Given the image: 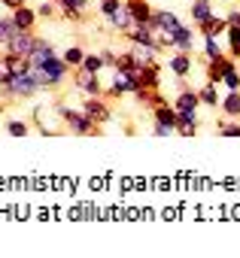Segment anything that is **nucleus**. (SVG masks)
Segmentation results:
<instances>
[{"label": "nucleus", "mask_w": 240, "mask_h": 258, "mask_svg": "<svg viewBox=\"0 0 240 258\" xmlns=\"http://www.w3.org/2000/svg\"><path fill=\"white\" fill-rule=\"evenodd\" d=\"M58 112H61V118H64V124L70 127L73 134H82V137H88V134H97L94 131V121L82 112V109H67V106H58Z\"/></svg>", "instance_id": "obj_1"}, {"label": "nucleus", "mask_w": 240, "mask_h": 258, "mask_svg": "<svg viewBox=\"0 0 240 258\" xmlns=\"http://www.w3.org/2000/svg\"><path fill=\"white\" fill-rule=\"evenodd\" d=\"M43 85L37 82V76L34 73H19V76H13L7 85H4V91L10 94V97H31V94H37Z\"/></svg>", "instance_id": "obj_2"}, {"label": "nucleus", "mask_w": 240, "mask_h": 258, "mask_svg": "<svg viewBox=\"0 0 240 258\" xmlns=\"http://www.w3.org/2000/svg\"><path fill=\"white\" fill-rule=\"evenodd\" d=\"M34 43H37V37H34L31 31H16V34L4 43V52H7V55H28V58H31Z\"/></svg>", "instance_id": "obj_3"}, {"label": "nucleus", "mask_w": 240, "mask_h": 258, "mask_svg": "<svg viewBox=\"0 0 240 258\" xmlns=\"http://www.w3.org/2000/svg\"><path fill=\"white\" fill-rule=\"evenodd\" d=\"M134 88H140L137 85V79L128 73V70H122V67H112V79H109V94H115V97H122V94H134Z\"/></svg>", "instance_id": "obj_4"}, {"label": "nucleus", "mask_w": 240, "mask_h": 258, "mask_svg": "<svg viewBox=\"0 0 240 258\" xmlns=\"http://www.w3.org/2000/svg\"><path fill=\"white\" fill-rule=\"evenodd\" d=\"M34 118H37V124H40V131L43 134H55L58 127H61V112H58V106H37L34 109Z\"/></svg>", "instance_id": "obj_5"}, {"label": "nucleus", "mask_w": 240, "mask_h": 258, "mask_svg": "<svg viewBox=\"0 0 240 258\" xmlns=\"http://www.w3.org/2000/svg\"><path fill=\"white\" fill-rule=\"evenodd\" d=\"M82 112L94 121V124H106L109 118H112V109L100 100V97H85V103H82Z\"/></svg>", "instance_id": "obj_6"}, {"label": "nucleus", "mask_w": 240, "mask_h": 258, "mask_svg": "<svg viewBox=\"0 0 240 258\" xmlns=\"http://www.w3.org/2000/svg\"><path fill=\"white\" fill-rule=\"evenodd\" d=\"M76 88H79L85 97H97V94H100L97 73H91V70H85V67H76Z\"/></svg>", "instance_id": "obj_7"}, {"label": "nucleus", "mask_w": 240, "mask_h": 258, "mask_svg": "<svg viewBox=\"0 0 240 258\" xmlns=\"http://www.w3.org/2000/svg\"><path fill=\"white\" fill-rule=\"evenodd\" d=\"M198 103H201V97H198V91H192V88H179V94H176V100H173V106H176L179 115H198Z\"/></svg>", "instance_id": "obj_8"}, {"label": "nucleus", "mask_w": 240, "mask_h": 258, "mask_svg": "<svg viewBox=\"0 0 240 258\" xmlns=\"http://www.w3.org/2000/svg\"><path fill=\"white\" fill-rule=\"evenodd\" d=\"M125 7H128V13H131L134 25H152L155 10L146 4V0H125Z\"/></svg>", "instance_id": "obj_9"}, {"label": "nucleus", "mask_w": 240, "mask_h": 258, "mask_svg": "<svg viewBox=\"0 0 240 258\" xmlns=\"http://www.w3.org/2000/svg\"><path fill=\"white\" fill-rule=\"evenodd\" d=\"M228 70H234V61H231V58H225V55L210 58V61H207V82H222V76H225Z\"/></svg>", "instance_id": "obj_10"}, {"label": "nucleus", "mask_w": 240, "mask_h": 258, "mask_svg": "<svg viewBox=\"0 0 240 258\" xmlns=\"http://www.w3.org/2000/svg\"><path fill=\"white\" fill-rule=\"evenodd\" d=\"M106 22H109V28H115L118 34H125V31H131V28H134V19H131V13H128V7H125V4H118V10L106 16Z\"/></svg>", "instance_id": "obj_11"}, {"label": "nucleus", "mask_w": 240, "mask_h": 258, "mask_svg": "<svg viewBox=\"0 0 240 258\" xmlns=\"http://www.w3.org/2000/svg\"><path fill=\"white\" fill-rule=\"evenodd\" d=\"M176 28H179V19H176V13H170V10H158V13L152 16V31L173 34Z\"/></svg>", "instance_id": "obj_12"}, {"label": "nucleus", "mask_w": 240, "mask_h": 258, "mask_svg": "<svg viewBox=\"0 0 240 258\" xmlns=\"http://www.w3.org/2000/svg\"><path fill=\"white\" fill-rule=\"evenodd\" d=\"M52 58H58L55 46H52L49 40L37 37V43H34V52H31V61H34V67H40V64H46V61H52Z\"/></svg>", "instance_id": "obj_13"}, {"label": "nucleus", "mask_w": 240, "mask_h": 258, "mask_svg": "<svg viewBox=\"0 0 240 258\" xmlns=\"http://www.w3.org/2000/svg\"><path fill=\"white\" fill-rule=\"evenodd\" d=\"M158 46L152 43V46H137V43H131V55H134V61H137V67H149V64H158L155 58H158Z\"/></svg>", "instance_id": "obj_14"}, {"label": "nucleus", "mask_w": 240, "mask_h": 258, "mask_svg": "<svg viewBox=\"0 0 240 258\" xmlns=\"http://www.w3.org/2000/svg\"><path fill=\"white\" fill-rule=\"evenodd\" d=\"M170 70L176 73V79H186L192 70H195V61H192V52H176L173 58H167Z\"/></svg>", "instance_id": "obj_15"}, {"label": "nucleus", "mask_w": 240, "mask_h": 258, "mask_svg": "<svg viewBox=\"0 0 240 258\" xmlns=\"http://www.w3.org/2000/svg\"><path fill=\"white\" fill-rule=\"evenodd\" d=\"M216 16V10H213V0H192V22L201 28L204 22H210Z\"/></svg>", "instance_id": "obj_16"}, {"label": "nucleus", "mask_w": 240, "mask_h": 258, "mask_svg": "<svg viewBox=\"0 0 240 258\" xmlns=\"http://www.w3.org/2000/svg\"><path fill=\"white\" fill-rule=\"evenodd\" d=\"M173 49L176 52H195V34H192L189 25H179L173 31Z\"/></svg>", "instance_id": "obj_17"}, {"label": "nucleus", "mask_w": 240, "mask_h": 258, "mask_svg": "<svg viewBox=\"0 0 240 258\" xmlns=\"http://www.w3.org/2000/svg\"><path fill=\"white\" fill-rule=\"evenodd\" d=\"M37 13L34 10H28V7H19V10H13V25L19 28V31H31L34 25H37Z\"/></svg>", "instance_id": "obj_18"}, {"label": "nucleus", "mask_w": 240, "mask_h": 258, "mask_svg": "<svg viewBox=\"0 0 240 258\" xmlns=\"http://www.w3.org/2000/svg\"><path fill=\"white\" fill-rule=\"evenodd\" d=\"M201 34L204 37H219V34H228V16L222 19V16H213L210 22H204L201 25Z\"/></svg>", "instance_id": "obj_19"}, {"label": "nucleus", "mask_w": 240, "mask_h": 258, "mask_svg": "<svg viewBox=\"0 0 240 258\" xmlns=\"http://www.w3.org/2000/svg\"><path fill=\"white\" fill-rule=\"evenodd\" d=\"M195 131H198V115H179L176 134H179V137H195Z\"/></svg>", "instance_id": "obj_20"}, {"label": "nucleus", "mask_w": 240, "mask_h": 258, "mask_svg": "<svg viewBox=\"0 0 240 258\" xmlns=\"http://www.w3.org/2000/svg\"><path fill=\"white\" fill-rule=\"evenodd\" d=\"M198 97H201L204 106H219V103H222V100H219V91H216V82H204V88L198 91Z\"/></svg>", "instance_id": "obj_21"}, {"label": "nucleus", "mask_w": 240, "mask_h": 258, "mask_svg": "<svg viewBox=\"0 0 240 258\" xmlns=\"http://www.w3.org/2000/svg\"><path fill=\"white\" fill-rule=\"evenodd\" d=\"M222 109H225V115L240 118V91H228V97L222 100Z\"/></svg>", "instance_id": "obj_22"}, {"label": "nucleus", "mask_w": 240, "mask_h": 258, "mask_svg": "<svg viewBox=\"0 0 240 258\" xmlns=\"http://www.w3.org/2000/svg\"><path fill=\"white\" fill-rule=\"evenodd\" d=\"M64 61H67V67H82V61H85V52L79 49V46H70V49H64V55H61Z\"/></svg>", "instance_id": "obj_23"}, {"label": "nucleus", "mask_w": 240, "mask_h": 258, "mask_svg": "<svg viewBox=\"0 0 240 258\" xmlns=\"http://www.w3.org/2000/svg\"><path fill=\"white\" fill-rule=\"evenodd\" d=\"M222 55V46H219V40L216 37H204V61H210V58H219Z\"/></svg>", "instance_id": "obj_24"}, {"label": "nucleus", "mask_w": 240, "mask_h": 258, "mask_svg": "<svg viewBox=\"0 0 240 258\" xmlns=\"http://www.w3.org/2000/svg\"><path fill=\"white\" fill-rule=\"evenodd\" d=\"M228 43H231V55L234 58H240V28H234V25H228Z\"/></svg>", "instance_id": "obj_25"}, {"label": "nucleus", "mask_w": 240, "mask_h": 258, "mask_svg": "<svg viewBox=\"0 0 240 258\" xmlns=\"http://www.w3.org/2000/svg\"><path fill=\"white\" fill-rule=\"evenodd\" d=\"M82 67H85V70H91V73H100L106 64H103V58H100V52H97V55H85Z\"/></svg>", "instance_id": "obj_26"}, {"label": "nucleus", "mask_w": 240, "mask_h": 258, "mask_svg": "<svg viewBox=\"0 0 240 258\" xmlns=\"http://www.w3.org/2000/svg\"><path fill=\"white\" fill-rule=\"evenodd\" d=\"M55 10H61L55 0H43V4L37 7V16H40V19H55Z\"/></svg>", "instance_id": "obj_27"}, {"label": "nucleus", "mask_w": 240, "mask_h": 258, "mask_svg": "<svg viewBox=\"0 0 240 258\" xmlns=\"http://www.w3.org/2000/svg\"><path fill=\"white\" fill-rule=\"evenodd\" d=\"M16 31H19V28L13 25V19H0V46H4V43H7Z\"/></svg>", "instance_id": "obj_28"}, {"label": "nucleus", "mask_w": 240, "mask_h": 258, "mask_svg": "<svg viewBox=\"0 0 240 258\" xmlns=\"http://www.w3.org/2000/svg\"><path fill=\"white\" fill-rule=\"evenodd\" d=\"M222 82L228 85V91H240V76H237V70H228V73L222 76Z\"/></svg>", "instance_id": "obj_29"}, {"label": "nucleus", "mask_w": 240, "mask_h": 258, "mask_svg": "<svg viewBox=\"0 0 240 258\" xmlns=\"http://www.w3.org/2000/svg\"><path fill=\"white\" fill-rule=\"evenodd\" d=\"M7 131H10L13 137H28V124H25V121H10Z\"/></svg>", "instance_id": "obj_30"}, {"label": "nucleus", "mask_w": 240, "mask_h": 258, "mask_svg": "<svg viewBox=\"0 0 240 258\" xmlns=\"http://www.w3.org/2000/svg\"><path fill=\"white\" fill-rule=\"evenodd\" d=\"M10 79H13V70H10V64H7L4 58H0V88H4Z\"/></svg>", "instance_id": "obj_31"}, {"label": "nucleus", "mask_w": 240, "mask_h": 258, "mask_svg": "<svg viewBox=\"0 0 240 258\" xmlns=\"http://www.w3.org/2000/svg\"><path fill=\"white\" fill-rule=\"evenodd\" d=\"M152 134H155V137H170V134H176V131H173V127H167V124H161V121H155Z\"/></svg>", "instance_id": "obj_32"}, {"label": "nucleus", "mask_w": 240, "mask_h": 258, "mask_svg": "<svg viewBox=\"0 0 240 258\" xmlns=\"http://www.w3.org/2000/svg\"><path fill=\"white\" fill-rule=\"evenodd\" d=\"M100 58H103V64H106V67H115V61H118V55H115L112 49H103V52H100Z\"/></svg>", "instance_id": "obj_33"}, {"label": "nucleus", "mask_w": 240, "mask_h": 258, "mask_svg": "<svg viewBox=\"0 0 240 258\" xmlns=\"http://www.w3.org/2000/svg\"><path fill=\"white\" fill-rule=\"evenodd\" d=\"M222 137H240V124H222Z\"/></svg>", "instance_id": "obj_34"}, {"label": "nucleus", "mask_w": 240, "mask_h": 258, "mask_svg": "<svg viewBox=\"0 0 240 258\" xmlns=\"http://www.w3.org/2000/svg\"><path fill=\"white\" fill-rule=\"evenodd\" d=\"M228 25L240 28V10H231V13H228Z\"/></svg>", "instance_id": "obj_35"}, {"label": "nucleus", "mask_w": 240, "mask_h": 258, "mask_svg": "<svg viewBox=\"0 0 240 258\" xmlns=\"http://www.w3.org/2000/svg\"><path fill=\"white\" fill-rule=\"evenodd\" d=\"M4 7H10V10H19V7H25V0H0Z\"/></svg>", "instance_id": "obj_36"}, {"label": "nucleus", "mask_w": 240, "mask_h": 258, "mask_svg": "<svg viewBox=\"0 0 240 258\" xmlns=\"http://www.w3.org/2000/svg\"><path fill=\"white\" fill-rule=\"evenodd\" d=\"M0 49H4V46H0Z\"/></svg>", "instance_id": "obj_37"}]
</instances>
